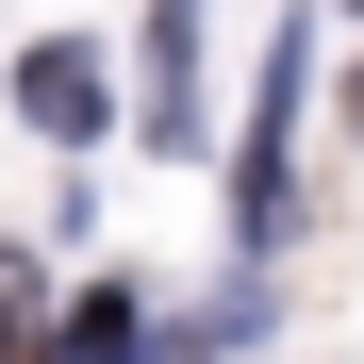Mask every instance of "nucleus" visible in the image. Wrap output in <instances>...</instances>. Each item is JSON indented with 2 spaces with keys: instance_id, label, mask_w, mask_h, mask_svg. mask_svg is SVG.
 Returning a JSON list of instances; mask_svg holds the SVG:
<instances>
[{
  "instance_id": "obj_1",
  "label": "nucleus",
  "mask_w": 364,
  "mask_h": 364,
  "mask_svg": "<svg viewBox=\"0 0 364 364\" xmlns=\"http://www.w3.org/2000/svg\"><path fill=\"white\" fill-rule=\"evenodd\" d=\"M17 116L83 149V133H100V50H83V33H50V50H17Z\"/></svg>"
},
{
  "instance_id": "obj_4",
  "label": "nucleus",
  "mask_w": 364,
  "mask_h": 364,
  "mask_svg": "<svg viewBox=\"0 0 364 364\" xmlns=\"http://www.w3.org/2000/svg\"><path fill=\"white\" fill-rule=\"evenodd\" d=\"M348 133H364V67H348Z\"/></svg>"
},
{
  "instance_id": "obj_2",
  "label": "nucleus",
  "mask_w": 364,
  "mask_h": 364,
  "mask_svg": "<svg viewBox=\"0 0 364 364\" xmlns=\"http://www.w3.org/2000/svg\"><path fill=\"white\" fill-rule=\"evenodd\" d=\"M182 67H199V0H149V83H166V100H149V133H166V149L199 133V100H182Z\"/></svg>"
},
{
  "instance_id": "obj_3",
  "label": "nucleus",
  "mask_w": 364,
  "mask_h": 364,
  "mask_svg": "<svg viewBox=\"0 0 364 364\" xmlns=\"http://www.w3.org/2000/svg\"><path fill=\"white\" fill-rule=\"evenodd\" d=\"M133 348H149V298H133V282H100L83 315H67V348H50V364H133Z\"/></svg>"
}]
</instances>
